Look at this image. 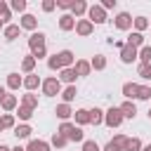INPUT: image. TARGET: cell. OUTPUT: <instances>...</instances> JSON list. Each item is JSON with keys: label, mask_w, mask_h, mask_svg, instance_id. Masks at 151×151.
<instances>
[{"label": "cell", "mask_w": 151, "mask_h": 151, "mask_svg": "<svg viewBox=\"0 0 151 151\" xmlns=\"http://www.w3.org/2000/svg\"><path fill=\"white\" fill-rule=\"evenodd\" d=\"M17 116H19V120H31V118H33V109H28V106H19Z\"/></svg>", "instance_id": "cell-37"}, {"label": "cell", "mask_w": 151, "mask_h": 151, "mask_svg": "<svg viewBox=\"0 0 151 151\" xmlns=\"http://www.w3.org/2000/svg\"><path fill=\"white\" fill-rule=\"evenodd\" d=\"M19 31H21V28H19L17 24H7V26H5V31H2V33H5V40H17Z\"/></svg>", "instance_id": "cell-25"}, {"label": "cell", "mask_w": 151, "mask_h": 151, "mask_svg": "<svg viewBox=\"0 0 151 151\" xmlns=\"http://www.w3.org/2000/svg\"><path fill=\"white\" fill-rule=\"evenodd\" d=\"M54 113H57V118H61V120H68V118L73 116L71 106H68V104H64V101H61V104H59V106L54 109Z\"/></svg>", "instance_id": "cell-21"}, {"label": "cell", "mask_w": 151, "mask_h": 151, "mask_svg": "<svg viewBox=\"0 0 151 151\" xmlns=\"http://www.w3.org/2000/svg\"><path fill=\"white\" fill-rule=\"evenodd\" d=\"M73 71H76V76H90L92 66H90V61H85V59H78V61L73 64Z\"/></svg>", "instance_id": "cell-15"}, {"label": "cell", "mask_w": 151, "mask_h": 151, "mask_svg": "<svg viewBox=\"0 0 151 151\" xmlns=\"http://www.w3.org/2000/svg\"><path fill=\"white\" fill-rule=\"evenodd\" d=\"M0 106H2L5 111L17 109V97H14V94H5V97H2V101H0Z\"/></svg>", "instance_id": "cell-31"}, {"label": "cell", "mask_w": 151, "mask_h": 151, "mask_svg": "<svg viewBox=\"0 0 151 151\" xmlns=\"http://www.w3.org/2000/svg\"><path fill=\"white\" fill-rule=\"evenodd\" d=\"M57 78H59V83H68V85H73L78 76H76V71H73V66H71V68H61V73H59Z\"/></svg>", "instance_id": "cell-16"}, {"label": "cell", "mask_w": 151, "mask_h": 151, "mask_svg": "<svg viewBox=\"0 0 151 151\" xmlns=\"http://www.w3.org/2000/svg\"><path fill=\"white\" fill-rule=\"evenodd\" d=\"M134 59H137V50L130 47V45H125V47L120 50V61H123V64H132Z\"/></svg>", "instance_id": "cell-12"}, {"label": "cell", "mask_w": 151, "mask_h": 151, "mask_svg": "<svg viewBox=\"0 0 151 151\" xmlns=\"http://www.w3.org/2000/svg\"><path fill=\"white\" fill-rule=\"evenodd\" d=\"M21 106H28V109H38V97L33 94V92H28V94H24V99H21Z\"/></svg>", "instance_id": "cell-30"}, {"label": "cell", "mask_w": 151, "mask_h": 151, "mask_svg": "<svg viewBox=\"0 0 151 151\" xmlns=\"http://www.w3.org/2000/svg\"><path fill=\"white\" fill-rule=\"evenodd\" d=\"M92 31H94V26H92L90 19H78V21H76V33H78V35L85 38V35H90Z\"/></svg>", "instance_id": "cell-8"}, {"label": "cell", "mask_w": 151, "mask_h": 151, "mask_svg": "<svg viewBox=\"0 0 151 151\" xmlns=\"http://www.w3.org/2000/svg\"><path fill=\"white\" fill-rule=\"evenodd\" d=\"M31 125H26V123H21V125H14V137L17 139H28L31 137Z\"/></svg>", "instance_id": "cell-18"}, {"label": "cell", "mask_w": 151, "mask_h": 151, "mask_svg": "<svg viewBox=\"0 0 151 151\" xmlns=\"http://www.w3.org/2000/svg\"><path fill=\"white\" fill-rule=\"evenodd\" d=\"M73 116H76V123H78V125H87V123H90V111H87V109L73 111Z\"/></svg>", "instance_id": "cell-29"}, {"label": "cell", "mask_w": 151, "mask_h": 151, "mask_svg": "<svg viewBox=\"0 0 151 151\" xmlns=\"http://www.w3.org/2000/svg\"><path fill=\"white\" fill-rule=\"evenodd\" d=\"M87 17H90L92 26H94V24H104V21H106V9H104L101 5H90V7H87Z\"/></svg>", "instance_id": "cell-5"}, {"label": "cell", "mask_w": 151, "mask_h": 151, "mask_svg": "<svg viewBox=\"0 0 151 151\" xmlns=\"http://www.w3.org/2000/svg\"><path fill=\"white\" fill-rule=\"evenodd\" d=\"M50 144H52V146H57V149H64V146L68 144V139H66V137H61L59 132H54V134H52V139H50Z\"/></svg>", "instance_id": "cell-34"}, {"label": "cell", "mask_w": 151, "mask_h": 151, "mask_svg": "<svg viewBox=\"0 0 151 151\" xmlns=\"http://www.w3.org/2000/svg\"><path fill=\"white\" fill-rule=\"evenodd\" d=\"M0 120H2V125H5V130H7V127H14V116H12V113H5V116H2Z\"/></svg>", "instance_id": "cell-41"}, {"label": "cell", "mask_w": 151, "mask_h": 151, "mask_svg": "<svg viewBox=\"0 0 151 151\" xmlns=\"http://www.w3.org/2000/svg\"><path fill=\"white\" fill-rule=\"evenodd\" d=\"M71 2H73V0H57V7H61V9H71Z\"/></svg>", "instance_id": "cell-44"}, {"label": "cell", "mask_w": 151, "mask_h": 151, "mask_svg": "<svg viewBox=\"0 0 151 151\" xmlns=\"http://www.w3.org/2000/svg\"><path fill=\"white\" fill-rule=\"evenodd\" d=\"M12 9L14 12H24L26 9V0H12Z\"/></svg>", "instance_id": "cell-42"}, {"label": "cell", "mask_w": 151, "mask_h": 151, "mask_svg": "<svg viewBox=\"0 0 151 151\" xmlns=\"http://www.w3.org/2000/svg\"><path fill=\"white\" fill-rule=\"evenodd\" d=\"M137 83H123V97L127 99V101H132V99H137Z\"/></svg>", "instance_id": "cell-17"}, {"label": "cell", "mask_w": 151, "mask_h": 151, "mask_svg": "<svg viewBox=\"0 0 151 151\" xmlns=\"http://www.w3.org/2000/svg\"><path fill=\"white\" fill-rule=\"evenodd\" d=\"M57 7V0H42V12H52Z\"/></svg>", "instance_id": "cell-43"}, {"label": "cell", "mask_w": 151, "mask_h": 151, "mask_svg": "<svg viewBox=\"0 0 151 151\" xmlns=\"http://www.w3.org/2000/svg\"><path fill=\"white\" fill-rule=\"evenodd\" d=\"M101 7L104 9H113L116 7V0H101Z\"/></svg>", "instance_id": "cell-46"}, {"label": "cell", "mask_w": 151, "mask_h": 151, "mask_svg": "<svg viewBox=\"0 0 151 151\" xmlns=\"http://www.w3.org/2000/svg\"><path fill=\"white\" fill-rule=\"evenodd\" d=\"M0 28H2V21H0Z\"/></svg>", "instance_id": "cell-54"}, {"label": "cell", "mask_w": 151, "mask_h": 151, "mask_svg": "<svg viewBox=\"0 0 151 151\" xmlns=\"http://www.w3.org/2000/svg\"><path fill=\"white\" fill-rule=\"evenodd\" d=\"M59 28H61V31H73V28H76V19H73L68 12L61 14V17H59Z\"/></svg>", "instance_id": "cell-14"}, {"label": "cell", "mask_w": 151, "mask_h": 151, "mask_svg": "<svg viewBox=\"0 0 151 151\" xmlns=\"http://www.w3.org/2000/svg\"><path fill=\"white\" fill-rule=\"evenodd\" d=\"M76 94H78L76 85H68V87H64V90H61V99H64V104L73 101V99H76Z\"/></svg>", "instance_id": "cell-27"}, {"label": "cell", "mask_w": 151, "mask_h": 151, "mask_svg": "<svg viewBox=\"0 0 151 151\" xmlns=\"http://www.w3.org/2000/svg\"><path fill=\"white\" fill-rule=\"evenodd\" d=\"M83 151H101V149H99V144L94 139H85L83 142Z\"/></svg>", "instance_id": "cell-39"}, {"label": "cell", "mask_w": 151, "mask_h": 151, "mask_svg": "<svg viewBox=\"0 0 151 151\" xmlns=\"http://www.w3.org/2000/svg\"><path fill=\"white\" fill-rule=\"evenodd\" d=\"M5 94H7V92H5V87L0 85V101H2V97H5Z\"/></svg>", "instance_id": "cell-48"}, {"label": "cell", "mask_w": 151, "mask_h": 151, "mask_svg": "<svg viewBox=\"0 0 151 151\" xmlns=\"http://www.w3.org/2000/svg\"><path fill=\"white\" fill-rule=\"evenodd\" d=\"M2 130H5V125H2V120H0V132H2Z\"/></svg>", "instance_id": "cell-52"}, {"label": "cell", "mask_w": 151, "mask_h": 151, "mask_svg": "<svg viewBox=\"0 0 151 151\" xmlns=\"http://www.w3.org/2000/svg\"><path fill=\"white\" fill-rule=\"evenodd\" d=\"M0 151H12L9 146H5V144H0Z\"/></svg>", "instance_id": "cell-49"}, {"label": "cell", "mask_w": 151, "mask_h": 151, "mask_svg": "<svg viewBox=\"0 0 151 151\" xmlns=\"http://www.w3.org/2000/svg\"><path fill=\"white\" fill-rule=\"evenodd\" d=\"M149 26H151V21H149Z\"/></svg>", "instance_id": "cell-55"}, {"label": "cell", "mask_w": 151, "mask_h": 151, "mask_svg": "<svg viewBox=\"0 0 151 151\" xmlns=\"http://www.w3.org/2000/svg\"><path fill=\"white\" fill-rule=\"evenodd\" d=\"M45 33L42 31H35V33H31V38H28V47H31V52H35V50H42L45 47Z\"/></svg>", "instance_id": "cell-6"}, {"label": "cell", "mask_w": 151, "mask_h": 151, "mask_svg": "<svg viewBox=\"0 0 151 151\" xmlns=\"http://www.w3.org/2000/svg\"><path fill=\"white\" fill-rule=\"evenodd\" d=\"M111 142H113V144H116L118 149H123V151H125V144H127V137H125V134H116V137H113Z\"/></svg>", "instance_id": "cell-40"}, {"label": "cell", "mask_w": 151, "mask_h": 151, "mask_svg": "<svg viewBox=\"0 0 151 151\" xmlns=\"http://www.w3.org/2000/svg\"><path fill=\"white\" fill-rule=\"evenodd\" d=\"M19 28H26V31H33V33H35V28H38V19H35L33 14H24Z\"/></svg>", "instance_id": "cell-11"}, {"label": "cell", "mask_w": 151, "mask_h": 151, "mask_svg": "<svg viewBox=\"0 0 151 151\" xmlns=\"http://www.w3.org/2000/svg\"><path fill=\"white\" fill-rule=\"evenodd\" d=\"M118 109H120V113H123V120H125V118H130V120H132V118L137 116V106H134V101H127V99H125Z\"/></svg>", "instance_id": "cell-9"}, {"label": "cell", "mask_w": 151, "mask_h": 151, "mask_svg": "<svg viewBox=\"0 0 151 151\" xmlns=\"http://www.w3.org/2000/svg\"><path fill=\"white\" fill-rule=\"evenodd\" d=\"M104 151H123V149H118V146H116L113 142H109V144L104 146Z\"/></svg>", "instance_id": "cell-47"}, {"label": "cell", "mask_w": 151, "mask_h": 151, "mask_svg": "<svg viewBox=\"0 0 151 151\" xmlns=\"http://www.w3.org/2000/svg\"><path fill=\"white\" fill-rule=\"evenodd\" d=\"M142 151H151V144H146V146H142Z\"/></svg>", "instance_id": "cell-50"}, {"label": "cell", "mask_w": 151, "mask_h": 151, "mask_svg": "<svg viewBox=\"0 0 151 151\" xmlns=\"http://www.w3.org/2000/svg\"><path fill=\"white\" fill-rule=\"evenodd\" d=\"M9 19H12V12H9L7 2H5V0H0V21L5 24V21H9Z\"/></svg>", "instance_id": "cell-36"}, {"label": "cell", "mask_w": 151, "mask_h": 151, "mask_svg": "<svg viewBox=\"0 0 151 151\" xmlns=\"http://www.w3.org/2000/svg\"><path fill=\"white\" fill-rule=\"evenodd\" d=\"M137 76L144 80H151V64H139L137 66Z\"/></svg>", "instance_id": "cell-35"}, {"label": "cell", "mask_w": 151, "mask_h": 151, "mask_svg": "<svg viewBox=\"0 0 151 151\" xmlns=\"http://www.w3.org/2000/svg\"><path fill=\"white\" fill-rule=\"evenodd\" d=\"M61 137H66L68 142H85L83 139V130L78 127V125H73V123H68V120H64L61 125H59V130H57Z\"/></svg>", "instance_id": "cell-2"}, {"label": "cell", "mask_w": 151, "mask_h": 151, "mask_svg": "<svg viewBox=\"0 0 151 151\" xmlns=\"http://www.w3.org/2000/svg\"><path fill=\"white\" fill-rule=\"evenodd\" d=\"M40 87H42V94H45V97H57V94H61V83H59L57 76L45 78Z\"/></svg>", "instance_id": "cell-3"}, {"label": "cell", "mask_w": 151, "mask_h": 151, "mask_svg": "<svg viewBox=\"0 0 151 151\" xmlns=\"http://www.w3.org/2000/svg\"><path fill=\"white\" fill-rule=\"evenodd\" d=\"M42 57H47V50H45V47H42V50H35V52H33V59H35V61H38V59H42Z\"/></svg>", "instance_id": "cell-45"}, {"label": "cell", "mask_w": 151, "mask_h": 151, "mask_svg": "<svg viewBox=\"0 0 151 151\" xmlns=\"http://www.w3.org/2000/svg\"><path fill=\"white\" fill-rule=\"evenodd\" d=\"M21 85H24V78H21L19 73H9V76H7V87H9V90H19Z\"/></svg>", "instance_id": "cell-23"}, {"label": "cell", "mask_w": 151, "mask_h": 151, "mask_svg": "<svg viewBox=\"0 0 151 151\" xmlns=\"http://www.w3.org/2000/svg\"><path fill=\"white\" fill-rule=\"evenodd\" d=\"M73 61H76L73 52L71 50H61V52H54L47 59V66H50V71H61V68H71Z\"/></svg>", "instance_id": "cell-1"}, {"label": "cell", "mask_w": 151, "mask_h": 151, "mask_svg": "<svg viewBox=\"0 0 151 151\" xmlns=\"http://www.w3.org/2000/svg\"><path fill=\"white\" fill-rule=\"evenodd\" d=\"M90 66H92L94 71H104V68H106V57H104V54H94L92 61H90Z\"/></svg>", "instance_id": "cell-26"}, {"label": "cell", "mask_w": 151, "mask_h": 151, "mask_svg": "<svg viewBox=\"0 0 151 151\" xmlns=\"http://www.w3.org/2000/svg\"><path fill=\"white\" fill-rule=\"evenodd\" d=\"M142 139L139 137H127V144H125V151H142Z\"/></svg>", "instance_id": "cell-32"}, {"label": "cell", "mask_w": 151, "mask_h": 151, "mask_svg": "<svg viewBox=\"0 0 151 151\" xmlns=\"http://www.w3.org/2000/svg\"><path fill=\"white\" fill-rule=\"evenodd\" d=\"M137 99H144V101L151 99V87L149 85H139L137 87Z\"/></svg>", "instance_id": "cell-38"}, {"label": "cell", "mask_w": 151, "mask_h": 151, "mask_svg": "<svg viewBox=\"0 0 151 151\" xmlns=\"http://www.w3.org/2000/svg\"><path fill=\"white\" fill-rule=\"evenodd\" d=\"M104 123H106L109 127H120V123H123L120 109H118V106H111L109 111H104Z\"/></svg>", "instance_id": "cell-4"}, {"label": "cell", "mask_w": 151, "mask_h": 151, "mask_svg": "<svg viewBox=\"0 0 151 151\" xmlns=\"http://www.w3.org/2000/svg\"><path fill=\"white\" fill-rule=\"evenodd\" d=\"M38 85H42V80H40V76H38V73H28V76L24 78V87H26L28 92H33Z\"/></svg>", "instance_id": "cell-13"}, {"label": "cell", "mask_w": 151, "mask_h": 151, "mask_svg": "<svg viewBox=\"0 0 151 151\" xmlns=\"http://www.w3.org/2000/svg\"><path fill=\"white\" fill-rule=\"evenodd\" d=\"M125 45H130V47H134V50H137V47H144V35L134 31V33L127 35V42H125Z\"/></svg>", "instance_id": "cell-19"}, {"label": "cell", "mask_w": 151, "mask_h": 151, "mask_svg": "<svg viewBox=\"0 0 151 151\" xmlns=\"http://www.w3.org/2000/svg\"><path fill=\"white\" fill-rule=\"evenodd\" d=\"M90 123H92V125H101V123H104V111L97 109V106L90 109Z\"/></svg>", "instance_id": "cell-28"}, {"label": "cell", "mask_w": 151, "mask_h": 151, "mask_svg": "<svg viewBox=\"0 0 151 151\" xmlns=\"http://www.w3.org/2000/svg\"><path fill=\"white\" fill-rule=\"evenodd\" d=\"M137 59H139L142 64H151V45L139 47V50H137Z\"/></svg>", "instance_id": "cell-24"}, {"label": "cell", "mask_w": 151, "mask_h": 151, "mask_svg": "<svg viewBox=\"0 0 151 151\" xmlns=\"http://www.w3.org/2000/svg\"><path fill=\"white\" fill-rule=\"evenodd\" d=\"M35 64H38V61L33 59V54H26V57L21 59V71H24V73L28 76V73H33V68H35Z\"/></svg>", "instance_id": "cell-20"}, {"label": "cell", "mask_w": 151, "mask_h": 151, "mask_svg": "<svg viewBox=\"0 0 151 151\" xmlns=\"http://www.w3.org/2000/svg\"><path fill=\"white\" fill-rule=\"evenodd\" d=\"M26 151H50V144L42 142V139H31L28 146H26Z\"/></svg>", "instance_id": "cell-22"}, {"label": "cell", "mask_w": 151, "mask_h": 151, "mask_svg": "<svg viewBox=\"0 0 151 151\" xmlns=\"http://www.w3.org/2000/svg\"><path fill=\"white\" fill-rule=\"evenodd\" d=\"M132 24H134L137 33H142V31H146V28H149V19H146V17H134V19H132Z\"/></svg>", "instance_id": "cell-33"}, {"label": "cell", "mask_w": 151, "mask_h": 151, "mask_svg": "<svg viewBox=\"0 0 151 151\" xmlns=\"http://www.w3.org/2000/svg\"><path fill=\"white\" fill-rule=\"evenodd\" d=\"M149 120H151V109H149Z\"/></svg>", "instance_id": "cell-53"}, {"label": "cell", "mask_w": 151, "mask_h": 151, "mask_svg": "<svg viewBox=\"0 0 151 151\" xmlns=\"http://www.w3.org/2000/svg\"><path fill=\"white\" fill-rule=\"evenodd\" d=\"M113 24H116V28H120V31H127V28H132V17H130L127 12H118Z\"/></svg>", "instance_id": "cell-7"}, {"label": "cell", "mask_w": 151, "mask_h": 151, "mask_svg": "<svg viewBox=\"0 0 151 151\" xmlns=\"http://www.w3.org/2000/svg\"><path fill=\"white\" fill-rule=\"evenodd\" d=\"M12 151H26V149H21V146H17V149H12Z\"/></svg>", "instance_id": "cell-51"}, {"label": "cell", "mask_w": 151, "mask_h": 151, "mask_svg": "<svg viewBox=\"0 0 151 151\" xmlns=\"http://www.w3.org/2000/svg\"><path fill=\"white\" fill-rule=\"evenodd\" d=\"M85 12H87V2H85V0H73V2H71V17H73V19L83 17Z\"/></svg>", "instance_id": "cell-10"}]
</instances>
